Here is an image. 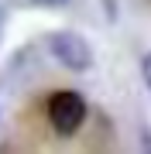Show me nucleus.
I'll use <instances>...</instances> for the list:
<instances>
[{
    "label": "nucleus",
    "instance_id": "f257e3e1",
    "mask_svg": "<svg viewBox=\"0 0 151 154\" xmlns=\"http://www.w3.org/2000/svg\"><path fill=\"white\" fill-rule=\"evenodd\" d=\"M45 113H48V123L55 127V134L72 137L79 127H83V120H86V99L79 93H72V89H58V93L48 96Z\"/></svg>",
    "mask_w": 151,
    "mask_h": 154
},
{
    "label": "nucleus",
    "instance_id": "f03ea898",
    "mask_svg": "<svg viewBox=\"0 0 151 154\" xmlns=\"http://www.w3.org/2000/svg\"><path fill=\"white\" fill-rule=\"evenodd\" d=\"M48 48H52V55H55L62 65L72 69V72H86L93 65V48L86 45V38H79L72 31H55L48 38Z\"/></svg>",
    "mask_w": 151,
    "mask_h": 154
},
{
    "label": "nucleus",
    "instance_id": "7ed1b4c3",
    "mask_svg": "<svg viewBox=\"0 0 151 154\" xmlns=\"http://www.w3.org/2000/svg\"><path fill=\"white\" fill-rule=\"evenodd\" d=\"M141 72H144V82H148V89H151V55L141 58Z\"/></svg>",
    "mask_w": 151,
    "mask_h": 154
},
{
    "label": "nucleus",
    "instance_id": "20e7f679",
    "mask_svg": "<svg viewBox=\"0 0 151 154\" xmlns=\"http://www.w3.org/2000/svg\"><path fill=\"white\" fill-rule=\"evenodd\" d=\"M34 4H65V0H34Z\"/></svg>",
    "mask_w": 151,
    "mask_h": 154
}]
</instances>
